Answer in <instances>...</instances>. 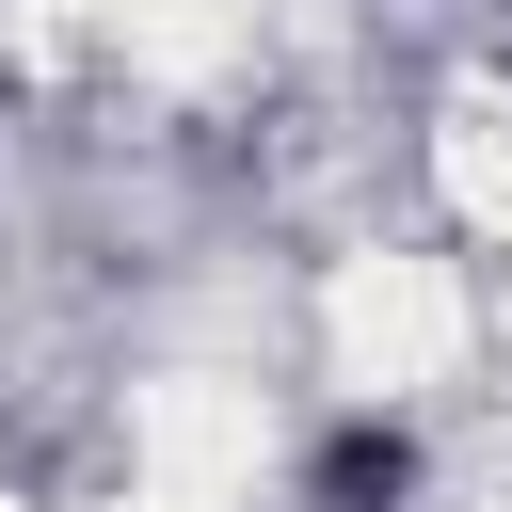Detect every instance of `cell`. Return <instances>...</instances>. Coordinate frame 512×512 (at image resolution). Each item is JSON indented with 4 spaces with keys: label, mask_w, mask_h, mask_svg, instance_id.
<instances>
[{
    "label": "cell",
    "mask_w": 512,
    "mask_h": 512,
    "mask_svg": "<svg viewBox=\"0 0 512 512\" xmlns=\"http://www.w3.org/2000/svg\"><path fill=\"white\" fill-rule=\"evenodd\" d=\"M320 352H336V384L416 400V384H448V368L480 352V304H464L448 256H352V272L320 288Z\"/></svg>",
    "instance_id": "6da1fadb"
},
{
    "label": "cell",
    "mask_w": 512,
    "mask_h": 512,
    "mask_svg": "<svg viewBox=\"0 0 512 512\" xmlns=\"http://www.w3.org/2000/svg\"><path fill=\"white\" fill-rule=\"evenodd\" d=\"M256 464H272V416H256V384H224V368H160V384L128 400V480H144V496L240 512V496H256Z\"/></svg>",
    "instance_id": "7a4b0ae2"
},
{
    "label": "cell",
    "mask_w": 512,
    "mask_h": 512,
    "mask_svg": "<svg viewBox=\"0 0 512 512\" xmlns=\"http://www.w3.org/2000/svg\"><path fill=\"white\" fill-rule=\"evenodd\" d=\"M448 208H464L480 240H512V128H496V112L448 128Z\"/></svg>",
    "instance_id": "3957f363"
},
{
    "label": "cell",
    "mask_w": 512,
    "mask_h": 512,
    "mask_svg": "<svg viewBox=\"0 0 512 512\" xmlns=\"http://www.w3.org/2000/svg\"><path fill=\"white\" fill-rule=\"evenodd\" d=\"M112 512H192V496H144V480H128V496H112Z\"/></svg>",
    "instance_id": "277c9868"
}]
</instances>
